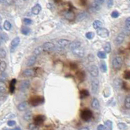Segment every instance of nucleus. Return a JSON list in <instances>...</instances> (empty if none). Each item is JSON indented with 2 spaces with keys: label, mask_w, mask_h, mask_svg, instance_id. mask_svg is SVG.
Masks as SVG:
<instances>
[{
  "label": "nucleus",
  "mask_w": 130,
  "mask_h": 130,
  "mask_svg": "<svg viewBox=\"0 0 130 130\" xmlns=\"http://www.w3.org/2000/svg\"><path fill=\"white\" fill-rule=\"evenodd\" d=\"M42 46L43 48L44 52H52L55 49V45L51 42H46L45 43H44Z\"/></svg>",
  "instance_id": "39448f33"
},
{
  "label": "nucleus",
  "mask_w": 130,
  "mask_h": 130,
  "mask_svg": "<svg viewBox=\"0 0 130 130\" xmlns=\"http://www.w3.org/2000/svg\"><path fill=\"white\" fill-rule=\"evenodd\" d=\"M29 130H39V126L36 125L35 123H31L29 124L28 126Z\"/></svg>",
  "instance_id": "4c0bfd02"
},
{
  "label": "nucleus",
  "mask_w": 130,
  "mask_h": 130,
  "mask_svg": "<svg viewBox=\"0 0 130 130\" xmlns=\"http://www.w3.org/2000/svg\"><path fill=\"white\" fill-rule=\"evenodd\" d=\"M14 2V0H0V3L6 5H12Z\"/></svg>",
  "instance_id": "58836bf2"
},
{
  "label": "nucleus",
  "mask_w": 130,
  "mask_h": 130,
  "mask_svg": "<svg viewBox=\"0 0 130 130\" xmlns=\"http://www.w3.org/2000/svg\"><path fill=\"white\" fill-rule=\"evenodd\" d=\"M129 1H130V0H129Z\"/></svg>",
  "instance_id": "e2e57ef3"
},
{
  "label": "nucleus",
  "mask_w": 130,
  "mask_h": 130,
  "mask_svg": "<svg viewBox=\"0 0 130 130\" xmlns=\"http://www.w3.org/2000/svg\"><path fill=\"white\" fill-rule=\"evenodd\" d=\"M125 35H130V17H128L125 20V28L123 32Z\"/></svg>",
  "instance_id": "ddd939ff"
},
{
  "label": "nucleus",
  "mask_w": 130,
  "mask_h": 130,
  "mask_svg": "<svg viewBox=\"0 0 130 130\" xmlns=\"http://www.w3.org/2000/svg\"><path fill=\"white\" fill-rule=\"evenodd\" d=\"M104 126L105 130H113V122L111 120L106 121Z\"/></svg>",
  "instance_id": "c85d7f7f"
},
{
  "label": "nucleus",
  "mask_w": 130,
  "mask_h": 130,
  "mask_svg": "<svg viewBox=\"0 0 130 130\" xmlns=\"http://www.w3.org/2000/svg\"><path fill=\"white\" fill-rule=\"evenodd\" d=\"M0 37H1V38L2 39L3 41H7L8 39H9V37H8L7 35L6 34H5V33H1V34H0Z\"/></svg>",
  "instance_id": "a18cd8bd"
},
{
  "label": "nucleus",
  "mask_w": 130,
  "mask_h": 130,
  "mask_svg": "<svg viewBox=\"0 0 130 130\" xmlns=\"http://www.w3.org/2000/svg\"><path fill=\"white\" fill-rule=\"evenodd\" d=\"M21 130V129L20 128H16L15 129H13V130Z\"/></svg>",
  "instance_id": "6e6d98bb"
},
{
  "label": "nucleus",
  "mask_w": 130,
  "mask_h": 130,
  "mask_svg": "<svg viewBox=\"0 0 130 130\" xmlns=\"http://www.w3.org/2000/svg\"><path fill=\"white\" fill-rule=\"evenodd\" d=\"M123 63V60L122 58L120 57V56H116L115 58H114L113 60V62H112V64H113V67L114 69L119 70L122 68Z\"/></svg>",
  "instance_id": "f03ea898"
},
{
  "label": "nucleus",
  "mask_w": 130,
  "mask_h": 130,
  "mask_svg": "<svg viewBox=\"0 0 130 130\" xmlns=\"http://www.w3.org/2000/svg\"><path fill=\"white\" fill-rule=\"evenodd\" d=\"M102 26H103L102 22L100 20H96L93 22V27H94V28L95 29H98L99 28H102Z\"/></svg>",
  "instance_id": "a878e982"
},
{
  "label": "nucleus",
  "mask_w": 130,
  "mask_h": 130,
  "mask_svg": "<svg viewBox=\"0 0 130 130\" xmlns=\"http://www.w3.org/2000/svg\"><path fill=\"white\" fill-rule=\"evenodd\" d=\"M1 20H2V18H1V16H0V23L1 22Z\"/></svg>",
  "instance_id": "4d7b16f0"
},
{
  "label": "nucleus",
  "mask_w": 130,
  "mask_h": 130,
  "mask_svg": "<svg viewBox=\"0 0 130 130\" xmlns=\"http://www.w3.org/2000/svg\"><path fill=\"white\" fill-rule=\"evenodd\" d=\"M80 98L81 99H84V98H86L87 97L89 96V92L86 90H82L80 92Z\"/></svg>",
  "instance_id": "c756f323"
},
{
  "label": "nucleus",
  "mask_w": 130,
  "mask_h": 130,
  "mask_svg": "<svg viewBox=\"0 0 130 130\" xmlns=\"http://www.w3.org/2000/svg\"><path fill=\"white\" fill-rule=\"evenodd\" d=\"M123 86L122 80L120 79H116L114 80V86L116 89H120Z\"/></svg>",
  "instance_id": "6ab92c4d"
},
{
  "label": "nucleus",
  "mask_w": 130,
  "mask_h": 130,
  "mask_svg": "<svg viewBox=\"0 0 130 130\" xmlns=\"http://www.w3.org/2000/svg\"><path fill=\"white\" fill-rule=\"evenodd\" d=\"M37 57L35 56L34 55L31 56L29 57V58L28 60L26 63V65L28 67H31L32 65H34L35 64V63L36 62Z\"/></svg>",
  "instance_id": "a211bd4d"
},
{
  "label": "nucleus",
  "mask_w": 130,
  "mask_h": 130,
  "mask_svg": "<svg viewBox=\"0 0 130 130\" xmlns=\"http://www.w3.org/2000/svg\"><path fill=\"white\" fill-rule=\"evenodd\" d=\"M0 46H1V41H0Z\"/></svg>",
  "instance_id": "bf43d9fd"
},
{
  "label": "nucleus",
  "mask_w": 130,
  "mask_h": 130,
  "mask_svg": "<svg viewBox=\"0 0 130 130\" xmlns=\"http://www.w3.org/2000/svg\"><path fill=\"white\" fill-rule=\"evenodd\" d=\"M23 1H26V0H23Z\"/></svg>",
  "instance_id": "052dcab7"
},
{
  "label": "nucleus",
  "mask_w": 130,
  "mask_h": 130,
  "mask_svg": "<svg viewBox=\"0 0 130 130\" xmlns=\"http://www.w3.org/2000/svg\"><path fill=\"white\" fill-rule=\"evenodd\" d=\"M79 130H90L88 128H87V127H84V128H80Z\"/></svg>",
  "instance_id": "5fc2aeb1"
},
{
  "label": "nucleus",
  "mask_w": 130,
  "mask_h": 130,
  "mask_svg": "<svg viewBox=\"0 0 130 130\" xmlns=\"http://www.w3.org/2000/svg\"><path fill=\"white\" fill-rule=\"evenodd\" d=\"M124 105H125V108H128V109H130V95L125 97V101H124Z\"/></svg>",
  "instance_id": "72a5a7b5"
},
{
  "label": "nucleus",
  "mask_w": 130,
  "mask_h": 130,
  "mask_svg": "<svg viewBox=\"0 0 130 130\" xmlns=\"http://www.w3.org/2000/svg\"><path fill=\"white\" fill-rule=\"evenodd\" d=\"M99 90V80L94 79L92 81V94H96Z\"/></svg>",
  "instance_id": "9b49d317"
},
{
  "label": "nucleus",
  "mask_w": 130,
  "mask_h": 130,
  "mask_svg": "<svg viewBox=\"0 0 130 130\" xmlns=\"http://www.w3.org/2000/svg\"><path fill=\"white\" fill-rule=\"evenodd\" d=\"M92 116H93L92 112L88 108H85L82 110L80 113V117L84 121H89L90 120H91Z\"/></svg>",
  "instance_id": "f257e3e1"
},
{
  "label": "nucleus",
  "mask_w": 130,
  "mask_h": 130,
  "mask_svg": "<svg viewBox=\"0 0 130 130\" xmlns=\"http://www.w3.org/2000/svg\"><path fill=\"white\" fill-rule=\"evenodd\" d=\"M24 24H26V25H30V24H32V20L31 19H29V18H24Z\"/></svg>",
  "instance_id": "09e8293b"
},
{
  "label": "nucleus",
  "mask_w": 130,
  "mask_h": 130,
  "mask_svg": "<svg viewBox=\"0 0 130 130\" xmlns=\"http://www.w3.org/2000/svg\"><path fill=\"white\" fill-rule=\"evenodd\" d=\"M97 34L102 38H106L109 35V31L106 28H101L99 29H97Z\"/></svg>",
  "instance_id": "1a4fd4ad"
},
{
  "label": "nucleus",
  "mask_w": 130,
  "mask_h": 130,
  "mask_svg": "<svg viewBox=\"0 0 130 130\" xmlns=\"http://www.w3.org/2000/svg\"><path fill=\"white\" fill-rule=\"evenodd\" d=\"M77 77L79 78V79L80 80H83L85 78V74L83 71H79V72L77 73Z\"/></svg>",
  "instance_id": "a19ab883"
},
{
  "label": "nucleus",
  "mask_w": 130,
  "mask_h": 130,
  "mask_svg": "<svg viewBox=\"0 0 130 130\" xmlns=\"http://www.w3.org/2000/svg\"><path fill=\"white\" fill-rule=\"evenodd\" d=\"M105 2V0H94L92 4V8L96 11H97L100 9L101 5Z\"/></svg>",
  "instance_id": "2eb2a0df"
},
{
  "label": "nucleus",
  "mask_w": 130,
  "mask_h": 130,
  "mask_svg": "<svg viewBox=\"0 0 130 130\" xmlns=\"http://www.w3.org/2000/svg\"><path fill=\"white\" fill-rule=\"evenodd\" d=\"M118 128L121 130H124L127 128V125L124 123H119L118 124Z\"/></svg>",
  "instance_id": "37998d69"
},
{
  "label": "nucleus",
  "mask_w": 130,
  "mask_h": 130,
  "mask_svg": "<svg viewBox=\"0 0 130 130\" xmlns=\"http://www.w3.org/2000/svg\"><path fill=\"white\" fill-rule=\"evenodd\" d=\"M54 1H55V2L58 3V1H60V0H54Z\"/></svg>",
  "instance_id": "13d9d810"
},
{
  "label": "nucleus",
  "mask_w": 130,
  "mask_h": 130,
  "mask_svg": "<svg viewBox=\"0 0 130 130\" xmlns=\"http://www.w3.org/2000/svg\"><path fill=\"white\" fill-rule=\"evenodd\" d=\"M11 27H12V26H11V24L10 23V22H9L8 20H5L4 24H3L4 29L7 31H9L10 29H11Z\"/></svg>",
  "instance_id": "473e14b6"
},
{
  "label": "nucleus",
  "mask_w": 130,
  "mask_h": 130,
  "mask_svg": "<svg viewBox=\"0 0 130 130\" xmlns=\"http://www.w3.org/2000/svg\"><path fill=\"white\" fill-rule=\"evenodd\" d=\"M113 0H107V7L108 8H111L113 6Z\"/></svg>",
  "instance_id": "8fccbe9b"
},
{
  "label": "nucleus",
  "mask_w": 130,
  "mask_h": 130,
  "mask_svg": "<svg viewBox=\"0 0 130 130\" xmlns=\"http://www.w3.org/2000/svg\"><path fill=\"white\" fill-rule=\"evenodd\" d=\"M7 90V86L5 82L0 80V95H3L5 94Z\"/></svg>",
  "instance_id": "4be33fe9"
},
{
  "label": "nucleus",
  "mask_w": 130,
  "mask_h": 130,
  "mask_svg": "<svg viewBox=\"0 0 130 130\" xmlns=\"http://www.w3.org/2000/svg\"><path fill=\"white\" fill-rule=\"evenodd\" d=\"M44 99L42 97H33L32 98H31L30 101H29V103L31 104L32 106L36 107L38 106L41 104L43 103Z\"/></svg>",
  "instance_id": "7ed1b4c3"
},
{
  "label": "nucleus",
  "mask_w": 130,
  "mask_h": 130,
  "mask_svg": "<svg viewBox=\"0 0 130 130\" xmlns=\"http://www.w3.org/2000/svg\"><path fill=\"white\" fill-rule=\"evenodd\" d=\"M125 37V35H124V33H120V34H118L117 37H116L115 41H114V43H115L116 45H117V46L120 45L124 41Z\"/></svg>",
  "instance_id": "f8f14e48"
},
{
  "label": "nucleus",
  "mask_w": 130,
  "mask_h": 130,
  "mask_svg": "<svg viewBox=\"0 0 130 130\" xmlns=\"http://www.w3.org/2000/svg\"><path fill=\"white\" fill-rule=\"evenodd\" d=\"M81 46V43L80 41H73V42H71V43L69 45V48H70V50L71 51L73 49H74L75 48H77L79 46Z\"/></svg>",
  "instance_id": "412c9836"
},
{
  "label": "nucleus",
  "mask_w": 130,
  "mask_h": 130,
  "mask_svg": "<svg viewBox=\"0 0 130 130\" xmlns=\"http://www.w3.org/2000/svg\"><path fill=\"white\" fill-rule=\"evenodd\" d=\"M88 72L93 77H97L99 75V69L96 65H92L88 68Z\"/></svg>",
  "instance_id": "6e6552de"
},
{
  "label": "nucleus",
  "mask_w": 130,
  "mask_h": 130,
  "mask_svg": "<svg viewBox=\"0 0 130 130\" xmlns=\"http://www.w3.org/2000/svg\"><path fill=\"white\" fill-rule=\"evenodd\" d=\"M87 17H88V13H86V12H82L78 15L77 19L79 22H80V21H82L84 19H86Z\"/></svg>",
  "instance_id": "b1692460"
},
{
  "label": "nucleus",
  "mask_w": 130,
  "mask_h": 130,
  "mask_svg": "<svg viewBox=\"0 0 130 130\" xmlns=\"http://www.w3.org/2000/svg\"><path fill=\"white\" fill-rule=\"evenodd\" d=\"M71 52L75 56L79 57V58H82L84 55V48H82L81 46L73 49V50H71Z\"/></svg>",
  "instance_id": "423d86ee"
},
{
  "label": "nucleus",
  "mask_w": 130,
  "mask_h": 130,
  "mask_svg": "<svg viewBox=\"0 0 130 130\" xmlns=\"http://www.w3.org/2000/svg\"><path fill=\"white\" fill-rule=\"evenodd\" d=\"M45 120V117L43 115H37L34 118L35 124L37 125L42 124Z\"/></svg>",
  "instance_id": "4468645a"
},
{
  "label": "nucleus",
  "mask_w": 130,
  "mask_h": 130,
  "mask_svg": "<svg viewBox=\"0 0 130 130\" xmlns=\"http://www.w3.org/2000/svg\"></svg>",
  "instance_id": "680f3d73"
},
{
  "label": "nucleus",
  "mask_w": 130,
  "mask_h": 130,
  "mask_svg": "<svg viewBox=\"0 0 130 130\" xmlns=\"http://www.w3.org/2000/svg\"><path fill=\"white\" fill-rule=\"evenodd\" d=\"M63 16L65 17V19L68 20L69 21H73L75 19V18H76L75 12H73V11H71V10L66 11L63 13Z\"/></svg>",
  "instance_id": "0eeeda50"
},
{
  "label": "nucleus",
  "mask_w": 130,
  "mask_h": 130,
  "mask_svg": "<svg viewBox=\"0 0 130 130\" xmlns=\"http://www.w3.org/2000/svg\"><path fill=\"white\" fill-rule=\"evenodd\" d=\"M6 57V51L3 48H0V59H3Z\"/></svg>",
  "instance_id": "79ce46f5"
},
{
  "label": "nucleus",
  "mask_w": 130,
  "mask_h": 130,
  "mask_svg": "<svg viewBox=\"0 0 130 130\" xmlns=\"http://www.w3.org/2000/svg\"><path fill=\"white\" fill-rule=\"evenodd\" d=\"M97 56L99 57L100 59H105L107 58L106 53L105 52H103V51H99L97 53Z\"/></svg>",
  "instance_id": "ea45409f"
},
{
  "label": "nucleus",
  "mask_w": 130,
  "mask_h": 130,
  "mask_svg": "<svg viewBox=\"0 0 130 130\" xmlns=\"http://www.w3.org/2000/svg\"><path fill=\"white\" fill-rule=\"evenodd\" d=\"M71 43V41L68 39H60L57 43V45H58V48L59 49H63L66 47L69 46V45Z\"/></svg>",
  "instance_id": "20e7f679"
},
{
  "label": "nucleus",
  "mask_w": 130,
  "mask_h": 130,
  "mask_svg": "<svg viewBox=\"0 0 130 130\" xmlns=\"http://www.w3.org/2000/svg\"><path fill=\"white\" fill-rule=\"evenodd\" d=\"M43 52H44L43 51V46H38V47H37L35 50H34V55L35 56H39L40 54H41Z\"/></svg>",
  "instance_id": "bb28decb"
},
{
  "label": "nucleus",
  "mask_w": 130,
  "mask_h": 130,
  "mask_svg": "<svg viewBox=\"0 0 130 130\" xmlns=\"http://www.w3.org/2000/svg\"><path fill=\"white\" fill-rule=\"evenodd\" d=\"M21 32H22V34H24L25 35H27L29 34L30 32V29H29L28 27H23L22 29H21Z\"/></svg>",
  "instance_id": "c9c22d12"
},
{
  "label": "nucleus",
  "mask_w": 130,
  "mask_h": 130,
  "mask_svg": "<svg viewBox=\"0 0 130 130\" xmlns=\"http://www.w3.org/2000/svg\"><path fill=\"white\" fill-rule=\"evenodd\" d=\"M16 124V122L14 120H9L7 122V125L9 126H14V125Z\"/></svg>",
  "instance_id": "3c124183"
},
{
  "label": "nucleus",
  "mask_w": 130,
  "mask_h": 130,
  "mask_svg": "<svg viewBox=\"0 0 130 130\" xmlns=\"http://www.w3.org/2000/svg\"><path fill=\"white\" fill-rule=\"evenodd\" d=\"M29 86H30V82L28 80H22L20 84V90L21 92H26L28 90Z\"/></svg>",
  "instance_id": "9d476101"
},
{
  "label": "nucleus",
  "mask_w": 130,
  "mask_h": 130,
  "mask_svg": "<svg viewBox=\"0 0 130 130\" xmlns=\"http://www.w3.org/2000/svg\"><path fill=\"white\" fill-rule=\"evenodd\" d=\"M97 130H105V126H104L103 125L100 124V125H98V127H97Z\"/></svg>",
  "instance_id": "603ef678"
},
{
  "label": "nucleus",
  "mask_w": 130,
  "mask_h": 130,
  "mask_svg": "<svg viewBox=\"0 0 130 130\" xmlns=\"http://www.w3.org/2000/svg\"><path fill=\"white\" fill-rule=\"evenodd\" d=\"M23 75L26 77H34L35 75V70L32 69H28L24 70L23 72Z\"/></svg>",
  "instance_id": "dca6fc26"
},
{
  "label": "nucleus",
  "mask_w": 130,
  "mask_h": 130,
  "mask_svg": "<svg viewBox=\"0 0 130 130\" xmlns=\"http://www.w3.org/2000/svg\"><path fill=\"white\" fill-rule=\"evenodd\" d=\"M16 82H17V80L15 79H12V80L10 82V86H9V90L11 94H13L14 92H15V84H16Z\"/></svg>",
  "instance_id": "393cba45"
},
{
  "label": "nucleus",
  "mask_w": 130,
  "mask_h": 130,
  "mask_svg": "<svg viewBox=\"0 0 130 130\" xmlns=\"http://www.w3.org/2000/svg\"><path fill=\"white\" fill-rule=\"evenodd\" d=\"M99 102L96 98H94L92 101V107L95 109H97L99 108Z\"/></svg>",
  "instance_id": "7c9ffc66"
},
{
  "label": "nucleus",
  "mask_w": 130,
  "mask_h": 130,
  "mask_svg": "<svg viewBox=\"0 0 130 130\" xmlns=\"http://www.w3.org/2000/svg\"><path fill=\"white\" fill-rule=\"evenodd\" d=\"M80 1V3L81 4V5H86V0H79Z\"/></svg>",
  "instance_id": "864d4df0"
},
{
  "label": "nucleus",
  "mask_w": 130,
  "mask_h": 130,
  "mask_svg": "<svg viewBox=\"0 0 130 130\" xmlns=\"http://www.w3.org/2000/svg\"><path fill=\"white\" fill-rule=\"evenodd\" d=\"M124 78L127 80H130V71H126L124 73Z\"/></svg>",
  "instance_id": "49530a36"
},
{
  "label": "nucleus",
  "mask_w": 130,
  "mask_h": 130,
  "mask_svg": "<svg viewBox=\"0 0 130 130\" xmlns=\"http://www.w3.org/2000/svg\"><path fill=\"white\" fill-rule=\"evenodd\" d=\"M86 37L88 39H92L94 37V32H88L86 34Z\"/></svg>",
  "instance_id": "c03bdc74"
},
{
  "label": "nucleus",
  "mask_w": 130,
  "mask_h": 130,
  "mask_svg": "<svg viewBox=\"0 0 130 130\" xmlns=\"http://www.w3.org/2000/svg\"><path fill=\"white\" fill-rule=\"evenodd\" d=\"M28 107V102L27 101H24L22 102L18 105V109L20 111H24L25 110H26L27 108Z\"/></svg>",
  "instance_id": "aec40b11"
},
{
  "label": "nucleus",
  "mask_w": 130,
  "mask_h": 130,
  "mask_svg": "<svg viewBox=\"0 0 130 130\" xmlns=\"http://www.w3.org/2000/svg\"><path fill=\"white\" fill-rule=\"evenodd\" d=\"M7 68V64L5 61H1L0 62V71L1 72H4Z\"/></svg>",
  "instance_id": "f704fd0d"
},
{
  "label": "nucleus",
  "mask_w": 130,
  "mask_h": 130,
  "mask_svg": "<svg viewBox=\"0 0 130 130\" xmlns=\"http://www.w3.org/2000/svg\"><path fill=\"white\" fill-rule=\"evenodd\" d=\"M20 41V39L19 37H15V39H13L11 41V48H15L18 46Z\"/></svg>",
  "instance_id": "5701e85b"
},
{
  "label": "nucleus",
  "mask_w": 130,
  "mask_h": 130,
  "mask_svg": "<svg viewBox=\"0 0 130 130\" xmlns=\"http://www.w3.org/2000/svg\"><path fill=\"white\" fill-rule=\"evenodd\" d=\"M100 69H101V71L103 73H105L107 71V67L106 63L105 62H101V65H100Z\"/></svg>",
  "instance_id": "e433bc0d"
},
{
  "label": "nucleus",
  "mask_w": 130,
  "mask_h": 130,
  "mask_svg": "<svg viewBox=\"0 0 130 130\" xmlns=\"http://www.w3.org/2000/svg\"><path fill=\"white\" fill-rule=\"evenodd\" d=\"M119 15H120L119 12H118V11H113V12L111 13V17L114 18H118V17H119Z\"/></svg>",
  "instance_id": "de8ad7c7"
},
{
  "label": "nucleus",
  "mask_w": 130,
  "mask_h": 130,
  "mask_svg": "<svg viewBox=\"0 0 130 130\" xmlns=\"http://www.w3.org/2000/svg\"><path fill=\"white\" fill-rule=\"evenodd\" d=\"M104 51H105V53H110L111 51V44L110 43H107L105 45V46H104Z\"/></svg>",
  "instance_id": "2f4dec72"
},
{
  "label": "nucleus",
  "mask_w": 130,
  "mask_h": 130,
  "mask_svg": "<svg viewBox=\"0 0 130 130\" xmlns=\"http://www.w3.org/2000/svg\"><path fill=\"white\" fill-rule=\"evenodd\" d=\"M41 11V6L39 4H36L31 9V12L35 15H37Z\"/></svg>",
  "instance_id": "f3484780"
},
{
  "label": "nucleus",
  "mask_w": 130,
  "mask_h": 130,
  "mask_svg": "<svg viewBox=\"0 0 130 130\" xmlns=\"http://www.w3.org/2000/svg\"><path fill=\"white\" fill-rule=\"evenodd\" d=\"M32 112L30 111H27L26 113L24 114V119L26 121H29L32 118Z\"/></svg>",
  "instance_id": "cd10ccee"
}]
</instances>
